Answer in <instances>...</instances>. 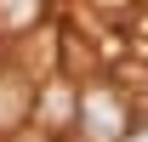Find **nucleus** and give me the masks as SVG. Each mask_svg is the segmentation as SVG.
<instances>
[{"instance_id":"f03ea898","label":"nucleus","mask_w":148,"mask_h":142,"mask_svg":"<svg viewBox=\"0 0 148 142\" xmlns=\"http://www.w3.org/2000/svg\"><path fill=\"white\" fill-rule=\"evenodd\" d=\"M34 80L29 74H12L0 68V137H12V131H23V125L34 119Z\"/></svg>"},{"instance_id":"39448f33","label":"nucleus","mask_w":148,"mask_h":142,"mask_svg":"<svg viewBox=\"0 0 148 142\" xmlns=\"http://www.w3.org/2000/svg\"><path fill=\"white\" fill-rule=\"evenodd\" d=\"M6 142H51V131H46V125H23V131H12Z\"/></svg>"},{"instance_id":"7ed1b4c3","label":"nucleus","mask_w":148,"mask_h":142,"mask_svg":"<svg viewBox=\"0 0 148 142\" xmlns=\"http://www.w3.org/2000/svg\"><path fill=\"white\" fill-rule=\"evenodd\" d=\"M34 17H40V0H0V29H6V34L34 29Z\"/></svg>"},{"instance_id":"f257e3e1","label":"nucleus","mask_w":148,"mask_h":142,"mask_svg":"<svg viewBox=\"0 0 148 142\" xmlns=\"http://www.w3.org/2000/svg\"><path fill=\"white\" fill-rule=\"evenodd\" d=\"M125 125H131V102H125L120 85L91 80V85L80 91V137L86 142H120Z\"/></svg>"},{"instance_id":"20e7f679","label":"nucleus","mask_w":148,"mask_h":142,"mask_svg":"<svg viewBox=\"0 0 148 142\" xmlns=\"http://www.w3.org/2000/svg\"><path fill=\"white\" fill-rule=\"evenodd\" d=\"M91 6L103 12V17H131V12H137L143 0H91Z\"/></svg>"}]
</instances>
